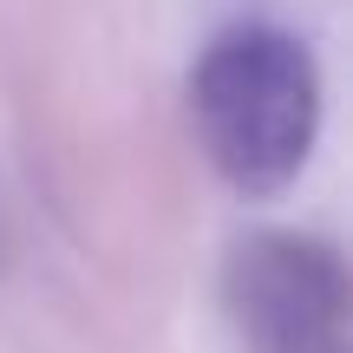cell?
Here are the masks:
<instances>
[{"instance_id": "obj_1", "label": "cell", "mask_w": 353, "mask_h": 353, "mask_svg": "<svg viewBox=\"0 0 353 353\" xmlns=\"http://www.w3.org/2000/svg\"><path fill=\"white\" fill-rule=\"evenodd\" d=\"M190 118L236 190H281L321 131L314 52L281 26H229L190 72Z\"/></svg>"}, {"instance_id": "obj_2", "label": "cell", "mask_w": 353, "mask_h": 353, "mask_svg": "<svg viewBox=\"0 0 353 353\" xmlns=\"http://www.w3.org/2000/svg\"><path fill=\"white\" fill-rule=\"evenodd\" d=\"M223 314L242 353H353L347 262L314 236H242L223 262Z\"/></svg>"}]
</instances>
